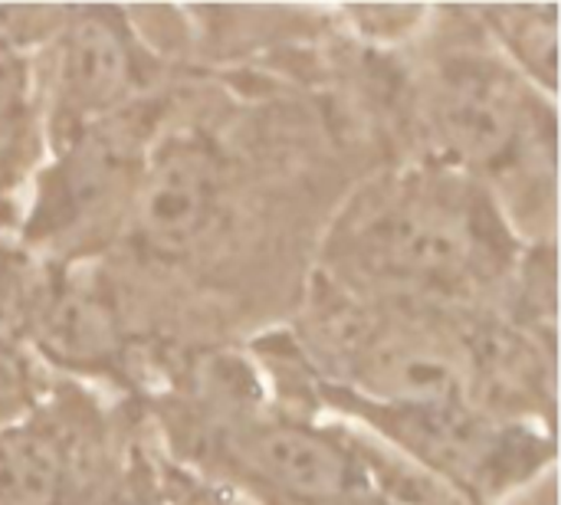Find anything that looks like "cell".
Wrapping results in <instances>:
<instances>
[{
	"mask_svg": "<svg viewBox=\"0 0 561 505\" xmlns=\"http://www.w3.org/2000/svg\"><path fill=\"white\" fill-rule=\"evenodd\" d=\"M362 250L385 273L454 283L477 260L480 223L450 184H414L394 191L365 220Z\"/></svg>",
	"mask_w": 561,
	"mask_h": 505,
	"instance_id": "cell-1",
	"label": "cell"
},
{
	"mask_svg": "<svg viewBox=\"0 0 561 505\" xmlns=\"http://www.w3.org/2000/svg\"><path fill=\"white\" fill-rule=\"evenodd\" d=\"M220 164L201 138H171L145 168L131 204L138 243L154 253L191 250L217 217Z\"/></svg>",
	"mask_w": 561,
	"mask_h": 505,
	"instance_id": "cell-2",
	"label": "cell"
},
{
	"mask_svg": "<svg viewBox=\"0 0 561 505\" xmlns=\"http://www.w3.org/2000/svg\"><path fill=\"white\" fill-rule=\"evenodd\" d=\"M440 125L460 158L483 168H510L536 135L529 105L513 79L493 66L463 62L444 79Z\"/></svg>",
	"mask_w": 561,
	"mask_h": 505,
	"instance_id": "cell-3",
	"label": "cell"
},
{
	"mask_svg": "<svg viewBox=\"0 0 561 505\" xmlns=\"http://www.w3.org/2000/svg\"><path fill=\"white\" fill-rule=\"evenodd\" d=\"M138 59L122 20L108 10L79 13L59 53V92L66 112H99L131 92Z\"/></svg>",
	"mask_w": 561,
	"mask_h": 505,
	"instance_id": "cell-4",
	"label": "cell"
},
{
	"mask_svg": "<svg viewBox=\"0 0 561 505\" xmlns=\"http://www.w3.org/2000/svg\"><path fill=\"white\" fill-rule=\"evenodd\" d=\"M247 454L270 483L296 500L339 505L358 490L348 454L306 427H266L247 444Z\"/></svg>",
	"mask_w": 561,
	"mask_h": 505,
	"instance_id": "cell-5",
	"label": "cell"
},
{
	"mask_svg": "<svg viewBox=\"0 0 561 505\" xmlns=\"http://www.w3.org/2000/svg\"><path fill=\"white\" fill-rule=\"evenodd\" d=\"M66 454L59 440L36 427L0 434V503L56 505L66 490Z\"/></svg>",
	"mask_w": 561,
	"mask_h": 505,
	"instance_id": "cell-6",
	"label": "cell"
},
{
	"mask_svg": "<svg viewBox=\"0 0 561 505\" xmlns=\"http://www.w3.org/2000/svg\"><path fill=\"white\" fill-rule=\"evenodd\" d=\"M490 20L500 26V36L513 49V56L533 69L549 89L556 85V7L546 3L542 10L516 7V10H493Z\"/></svg>",
	"mask_w": 561,
	"mask_h": 505,
	"instance_id": "cell-7",
	"label": "cell"
},
{
	"mask_svg": "<svg viewBox=\"0 0 561 505\" xmlns=\"http://www.w3.org/2000/svg\"><path fill=\"white\" fill-rule=\"evenodd\" d=\"M49 345L66 355L95 358L112 345V319L99 299L72 292L66 302L59 299L56 312L49 315Z\"/></svg>",
	"mask_w": 561,
	"mask_h": 505,
	"instance_id": "cell-8",
	"label": "cell"
},
{
	"mask_svg": "<svg viewBox=\"0 0 561 505\" xmlns=\"http://www.w3.org/2000/svg\"><path fill=\"white\" fill-rule=\"evenodd\" d=\"M26 92V66L13 43L0 33V135L7 131L10 118L20 112Z\"/></svg>",
	"mask_w": 561,
	"mask_h": 505,
	"instance_id": "cell-9",
	"label": "cell"
},
{
	"mask_svg": "<svg viewBox=\"0 0 561 505\" xmlns=\"http://www.w3.org/2000/svg\"><path fill=\"white\" fill-rule=\"evenodd\" d=\"M339 505H358V503H339Z\"/></svg>",
	"mask_w": 561,
	"mask_h": 505,
	"instance_id": "cell-10",
	"label": "cell"
}]
</instances>
